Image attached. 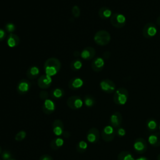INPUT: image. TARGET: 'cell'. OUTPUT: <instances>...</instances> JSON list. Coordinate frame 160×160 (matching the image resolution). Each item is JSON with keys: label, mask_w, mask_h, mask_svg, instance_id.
<instances>
[{"label": "cell", "mask_w": 160, "mask_h": 160, "mask_svg": "<svg viewBox=\"0 0 160 160\" xmlns=\"http://www.w3.org/2000/svg\"><path fill=\"white\" fill-rule=\"evenodd\" d=\"M128 91L124 88H119L114 91L113 101L117 105L122 106L126 103L128 99Z\"/></svg>", "instance_id": "cell-1"}, {"label": "cell", "mask_w": 160, "mask_h": 160, "mask_svg": "<svg viewBox=\"0 0 160 160\" xmlns=\"http://www.w3.org/2000/svg\"><path fill=\"white\" fill-rule=\"evenodd\" d=\"M94 41L98 45L106 46L110 42L111 35L106 30H99L95 33Z\"/></svg>", "instance_id": "cell-2"}, {"label": "cell", "mask_w": 160, "mask_h": 160, "mask_svg": "<svg viewBox=\"0 0 160 160\" xmlns=\"http://www.w3.org/2000/svg\"><path fill=\"white\" fill-rule=\"evenodd\" d=\"M126 17L122 14L118 12L114 13L110 18V22L112 26L116 28H121L124 27L126 24Z\"/></svg>", "instance_id": "cell-3"}, {"label": "cell", "mask_w": 160, "mask_h": 160, "mask_svg": "<svg viewBox=\"0 0 160 160\" xmlns=\"http://www.w3.org/2000/svg\"><path fill=\"white\" fill-rule=\"evenodd\" d=\"M101 136L104 141L111 142L114 139L116 136V129L110 124L107 125L101 131Z\"/></svg>", "instance_id": "cell-4"}, {"label": "cell", "mask_w": 160, "mask_h": 160, "mask_svg": "<svg viewBox=\"0 0 160 160\" xmlns=\"http://www.w3.org/2000/svg\"><path fill=\"white\" fill-rule=\"evenodd\" d=\"M157 33V28L153 22H148L146 23L142 31V34L144 38L146 39H149L154 37Z\"/></svg>", "instance_id": "cell-5"}, {"label": "cell", "mask_w": 160, "mask_h": 160, "mask_svg": "<svg viewBox=\"0 0 160 160\" xmlns=\"http://www.w3.org/2000/svg\"><path fill=\"white\" fill-rule=\"evenodd\" d=\"M68 106L73 110H76L80 109L83 104V101L82 99L78 96H70L66 101Z\"/></svg>", "instance_id": "cell-6"}, {"label": "cell", "mask_w": 160, "mask_h": 160, "mask_svg": "<svg viewBox=\"0 0 160 160\" xmlns=\"http://www.w3.org/2000/svg\"><path fill=\"white\" fill-rule=\"evenodd\" d=\"M133 148L135 151L138 154L144 153L148 149L147 141L142 138H139L135 139Z\"/></svg>", "instance_id": "cell-7"}, {"label": "cell", "mask_w": 160, "mask_h": 160, "mask_svg": "<svg viewBox=\"0 0 160 160\" xmlns=\"http://www.w3.org/2000/svg\"><path fill=\"white\" fill-rule=\"evenodd\" d=\"M100 88L102 91L106 93H112L116 90V84L111 79H105L101 81Z\"/></svg>", "instance_id": "cell-8"}, {"label": "cell", "mask_w": 160, "mask_h": 160, "mask_svg": "<svg viewBox=\"0 0 160 160\" xmlns=\"http://www.w3.org/2000/svg\"><path fill=\"white\" fill-rule=\"evenodd\" d=\"M122 122V116L120 112L115 111L110 116L109 124L112 126L114 129H117L121 127Z\"/></svg>", "instance_id": "cell-9"}, {"label": "cell", "mask_w": 160, "mask_h": 160, "mask_svg": "<svg viewBox=\"0 0 160 160\" xmlns=\"http://www.w3.org/2000/svg\"><path fill=\"white\" fill-rule=\"evenodd\" d=\"M100 137V133L96 128H90L88 132L86 138L88 141L91 143H96L99 141Z\"/></svg>", "instance_id": "cell-10"}, {"label": "cell", "mask_w": 160, "mask_h": 160, "mask_svg": "<svg viewBox=\"0 0 160 160\" xmlns=\"http://www.w3.org/2000/svg\"><path fill=\"white\" fill-rule=\"evenodd\" d=\"M52 83V78L46 74L41 76L38 79V85L41 89L48 88Z\"/></svg>", "instance_id": "cell-11"}, {"label": "cell", "mask_w": 160, "mask_h": 160, "mask_svg": "<svg viewBox=\"0 0 160 160\" xmlns=\"http://www.w3.org/2000/svg\"><path fill=\"white\" fill-rule=\"evenodd\" d=\"M96 55V50L91 46L84 48L81 52L80 56L85 60H90L94 58Z\"/></svg>", "instance_id": "cell-12"}, {"label": "cell", "mask_w": 160, "mask_h": 160, "mask_svg": "<svg viewBox=\"0 0 160 160\" xmlns=\"http://www.w3.org/2000/svg\"><path fill=\"white\" fill-rule=\"evenodd\" d=\"M30 88V82L28 80L22 79L18 83L17 91L20 94H24L29 91Z\"/></svg>", "instance_id": "cell-13"}, {"label": "cell", "mask_w": 160, "mask_h": 160, "mask_svg": "<svg viewBox=\"0 0 160 160\" xmlns=\"http://www.w3.org/2000/svg\"><path fill=\"white\" fill-rule=\"evenodd\" d=\"M104 66V61L102 58L98 57L93 59L91 63V68L92 69L96 72H99L101 71Z\"/></svg>", "instance_id": "cell-14"}, {"label": "cell", "mask_w": 160, "mask_h": 160, "mask_svg": "<svg viewBox=\"0 0 160 160\" xmlns=\"http://www.w3.org/2000/svg\"><path fill=\"white\" fill-rule=\"evenodd\" d=\"M42 109L44 114H51L55 110V104L51 99H47L43 102Z\"/></svg>", "instance_id": "cell-15"}, {"label": "cell", "mask_w": 160, "mask_h": 160, "mask_svg": "<svg viewBox=\"0 0 160 160\" xmlns=\"http://www.w3.org/2000/svg\"><path fill=\"white\" fill-rule=\"evenodd\" d=\"M52 131L56 136H61L64 132V124L61 119H55L52 122Z\"/></svg>", "instance_id": "cell-16"}, {"label": "cell", "mask_w": 160, "mask_h": 160, "mask_svg": "<svg viewBox=\"0 0 160 160\" xmlns=\"http://www.w3.org/2000/svg\"><path fill=\"white\" fill-rule=\"evenodd\" d=\"M148 141L151 146H160V132H156L150 134L148 138Z\"/></svg>", "instance_id": "cell-17"}, {"label": "cell", "mask_w": 160, "mask_h": 160, "mask_svg": "<svg viewBox=\"0 0 160 160\" xmlns=\"http://www.w3.org/2000/svg\"><path fill=\"white\" fill-rule=\"evenodd\" d=\"M20 42L19 36L14 33H9L7 37V44L9 48H14Z\"/></svg>", "instance_id": "cell-18"}, {"label": "cell", "mask_w": 160, "mask_h": 160, "mask_svg": "<svg viewBox=\"0 0 160 160\" xmlns=\"http://www.w3.org/2000/svg\"><path fill=\"white\" fill-rule=\"evenodd\" d=\"M46 67L55 68L59 71L61 67V63L60 61L56 58H49L48 59H46V61L44 62V68Z\"/></svg>", "instance_id": "cell-19"}, {"label": "cell", "mask_w": 160, "mask_h": 160, "mask_svg": "<svg viewBox=\"0 0 160 160\" xmlns=\"http://www.w3.org/2000/svg\"><path fill=\"white\" fill-rule=\"evenodd\" d=\"M83 80L80 78H78V77H75L72 78L68 82V87L69 88V89H79L80 88H81L83 85Z\"/></svg>", "instance_id": "cell-20"}, {"label": "cell", "mask_w": 160, "mask_h": 160, "mask_svg": "<svg viewBox=\"0 0 160 160\" xmlns=\"http://www.w3.org/2000/svg\"><path fill=\"white\" fill-rule=\"evenodd\" d=\"M40 71L38 67L33 66L28 69L26 72V76L31 79H34L36 78L39 74Z\"/></svg>", "instance_id": "cell-21"}, {"label": "cell", "mask_w": 160, "mask_h": 160, "mask_svg": "<svg viewBox=\"0 0 160 160\" xmlns=\"http://www.w3.org/2000/svg\"><path fill=\"white\" fill-rule=\"evenodd\" d=\"M98 15L101 19H107L112 16V11L108 7H101L99 9Z\"/></svg>", "instance_id": "cell-22"}, {"label": "cell", "mask_w": 160, "mask_h": 160, "mask_svg": "<svg viewBox=\"0 0 160 160\" xmlns=\"http://www.w3.org/2000/svg\"><path fill=\"white\" fill-rule=\"evenodd\" d=\"M146 128L150 132H153L156 131L158 128V122L156 119L153 118H149L146 121Z\"/></svg>", "instance_id": "cell-23"}, {"label": "cell", "mask_w": 160, "mask_h": 160, "mask_svg": "<svg viewBox=\"0 0 160 160\" xmlns=\"http://www.w3.org/2000/svg\"><path fill=\"white\" fill-rule=\"evenodd\" d=\"M133 155L128 151H122L118 155V160H135Z\"/></svg>", "instance_id": "cell-24"}, {"label": "cell", "mask_w": 160, "mask_h": 160, "mask_svg": "<svg viewBox=\"0 0 160 160\" xmlns=\"http://www.w3.org/2000/svg\"><path fill=\"white\" fill-rule=\"evenodd\" d=\"M64 94V90L61 88H55L51 92V97L54 99H59L62 98Z\"/></svg>", "instance_id": "cell-25"}, {"label": "cell", "mask_w": 160, "mask_h": 160, "mask_svg": "<svg viewBox=\"0 0 160 160\" xmlns=\"http://www.w3.org/2000/svg\"><path fill=\"white\" fill-rule=\"evenodd\" d=\"M88 148V144L84 141H79L76 146V149L79 153L84 152Z\"/></svg>", "instance_id": "cell-26"}, {"label": "cell", "mask_w": 160, "mask_h": 160, "mask_svg": "<svg viewBox=\"0 0 160 160\" xmlns=\"http://www.w3.org/2000/svg\"><path fill=\"white\" fill-rule=\"evenodd\" d=\"M84 102L85 104V105L88 107V108H91L92 107L96 102L95 99L93 96H92L91 95H86L84 98Z\"/></svg>", "instance_id": "cell-27"}, {"label": "cell", "mask_w": 160, "mask_h": 160, "mask_svg": "<svg viewBox=\"0 0 160 160\" xmlns=\"http://www.w3.org/2000/svg\"><path fill=\"white\" fill-rule=\"evenodd\" d=\"M70 66H71V68L72 70L78 71V70H79L82 68V63L79 59H76L72 61Z\"/></svg>", "instance_id": "cell-28"}, {"label": "cell", "mask_w": 160, "mask_h": 160, "mask_svg": "<svg viewBox=\"0 0 160 160\" xmlns=\"http://www.w3.org/2000/svg\"><path fill=\"white\" fill-rule=\"evenodd\" d=\"M26 136V132L24 131H20L18 133L16 134L14 136V139L16 141H21Z\"/></svg>", "instance_id": "cell-29"}, {"label": "cell", "mask_w": 160, "mask_h": 160, "mask_svg": "<svg viewBox=\"0 0 160 160\" xmlns=\"http://www.w3.org/2000/svg\"><path fill=\"white\" fill-rule=\"evenodd\" d=\"M71 12H72V16L74 18H79L80 16V14H81V11H80L79 6H76V5L72 6V8L71 9Z\"/></svg>", "instance_id": "cell-30"}, {"label": "cell", "mask_w": 160, "mask_h": 160, "mask_svg": "<svg viewBox=\"0 0 160 160\" xmlns=\"http://www.w3.org/2000/svg\"><path fill=\"white\" fill-rule=\"evenodd\" d=\"M5 29L9 33H13L16 30V26L12 22H8L5 25Z\"/></svg>", "instance_id": "cell-31"}, {"label": "cell", "mask_w": 160, "mask_h": 160, "mask_svg": "<svg viewBox=\"0 0 160 160\" xmlns=\"http://www.w3.org/2000/svg\"><path fill=\"white\" fill-rule=\"evenodd\" d=\"M126 132L124 128L122 127H119L117 129H116V135L119 137H123L126 135Z\"/></svg>", "instance_id": "cell-32"}, {"label": "cell", "mask_w": 160, "mask_h": 160, "mask_svg": "<svg viewBox=\"0 0 160 160\" xmlns=\"http://www.w3.org/2000/svg\"><path fill=\"white\" fill-rule=\"evenodd\" d=\"M1 158L3 160H8L12 158V155L9 151L4 150L1 154Z\"/></svg>", "instance_id": "cell-33"}, {"label": "cell", "mask_w": 160, "mask_h": 160, "mask_svg": "<svg viewBox=\"0 0 160 160\" xmlns=\"http://www.w3.org/2000/svg\"><path fill=\"white\" fill-rule=\"evenodd\" d=\"M39 98L41 99L44 100V101L47 99L48 98V92L46 91H41L40 93H39Z\"/></svg>", "instance_id": "cell-34"}, {"label": "cell", "mask_w": 160, "mask_h": 160, "mask_svg": "<svg viewBox=\"0 0 160 160\" xmlns=\"http://www.w3.org/2000/svg\"><path fill=\"white\" fill-rule=\"evenodd\" d=\"M55 142H56V144L57 145V146L59 148L60 147H61L63 144H64V141L62 138H58L56 139H55Z\"/></svg>", "instance_id": "cell-35"}, {"label": "cell", "mask_w": 160, "mask_h": 160, "mask_svg": "<svg viewBox=\"0 0 160 160\" xmlns=\"http://www.w3.org/2000/svg\"><path fill=\"white\" fill-rule=\"evenodd\" d=\"M39 160H54L52 157L49 154L41 155Z\"/></svg>", "instance_id": "cell-36"}, {"label": "cell", "mask_w": 160, "mask_h": 160, "mask_svg": "<svg viewBox=\"0 0 160 160\" xmlns=\"http://www.w3.org/2000/svg\"><path fill=\"white\" fill-rule=\"evenodd\" d=\"M6 37V32L4 29L0 28V42L4 40Z\"/></svg>", "instance_id": "cell-37"}, {"label": "cell", "mask_w": 160, "mask_h": 160, "mask_svg": "<svg viewBox=\"0 0 160 160\" xmlns=\"http://www.w3.org/2000/svg\"><path fill=\"white\" fill-rule=\"evenodd\" d=\"M50 147H51V148L52 150H54V151L58 150V149H59V148L57 146V145H56V144L55 139H52V140L51 141Z\"/></svg>", "instance_id": "cell-38"}, {"label": "cell", "mask_w": 160, "mask_h": 160, "mask_svg": "<svg viewBox=\"0 0 160 160\" xmlns=\"http://www.w3.org/2000/svg\"><path fill=\"white\" fill-rule=\"evenodd\" d=\"M62 135H63V136H64V138H69V137H70L71 134L69 133V131H64V132H63Z\"/></svg>", "instance_id": "cell-39"}, {"label": "cell", "mask_w": 160, "mask_h": 160, "mask_svg": "<svg viewBox=\"0 0 160 160\" xmlns=\"http://www.w3.org/2000/svg\"><path fill=\"white\" fill-rule=\"evenodd\" d=\"M135 160H149V159L145 156H141V157L136 159Z\"/></svg>", "instance_id": "cell-40"}, {"label": "cell", "mask_w": 160, "mask_h": 160, "mask_svg": "<svg viewBox=\"0 0 160 160\" xmlns=\"http://www.w3.org/2000/svg\"><path fill=\"white\" fill-rule=\"evenodd\" d=\"M156 24H157L158 26H160V15L156 18Z\"/></svg>", "instance_id": "cell-41"}, {"label": "cell", "mask_w": 160, "mask_h": 160, "mask_svg": "<svg viewBox=\"0 0 160 160\" xmlns=\"http://www.w3.org/2000/svg\"><path fill=\"white\" fill-rule=\"evenodd\" d=\"M157 160H160V154L157 156Z\"/></svg>", "instance_id": "cell-42"}, {"label": "cell", "mask_w": 160, "mask_h": 160, "mask_svg": "<svg viewBox=\"0 0 160 160\" xmlns=\"http://www.w3.org/2000/svg\"><path fill=\"white\" fill-rule=\"evenodd\" d=\"M2 149H1V148L0 147V155L2 154Z\"/></svg>", "instance_id": "cell-43"}, {"label": "cell", "mask_w": 160, "mask_h": 160, "mask_svg": "<svg viewBox=\"0 0 160 160\" xmlns=\"http://www.w3.org/2000/svg\"><path fill=\"white\" fill-rule=\"evenodd\" d=\"M8 160H15L14 159H12V158H11V159H8Z\"/></svg>", "instance_id": "cell-44"}, {"label": "cell", "mask_w": 160, "mask_h": 160, "mask_svg": "<svg viewBox=\"0 0 160 160\" xmlns=\"http://www.w3.org/2000/svg\"><path fill=\"white\" fill-rule=\"evenodd\" d=\"M159 130H160V124H159Z\"/></svg>", "instance_id": "cell-45"}, {"label": "cell", "mask_w": 160, "mask_h": 160, "mask_svg": "<svg viewBox=\"0 0 160 160\" xmlns=\"http://www.w3.org/2000/svg\"><path fill=\"white\" fill-rule=\"evenodd\" d=\"M0 160H1V159H0Z\"/></svg>", "instance_id": "cell-46"}]
</instances>
